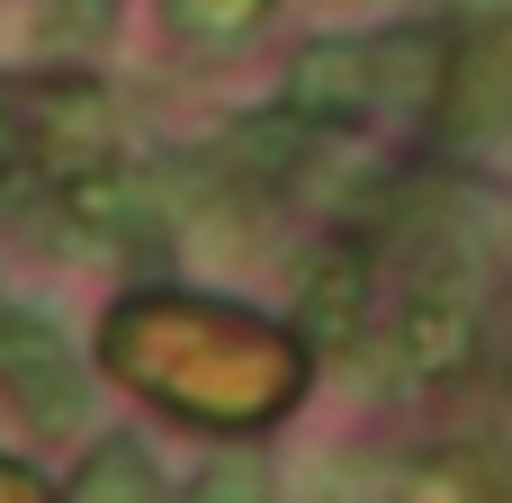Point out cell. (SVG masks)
<instances>
[{"label": "cell", "mask_w": 512, "mask_h": 503, "mask_svg": "<svg viewBox=\"0 0 512 503\" xmlns=\"http://www.w3.org/2000/svg\"><path fill=\"white\" fill-rule=\"evenodd\" d=\"M72 9H99V0H72Z\"/></svg>", "instance_id": "1"}]
</instances>
